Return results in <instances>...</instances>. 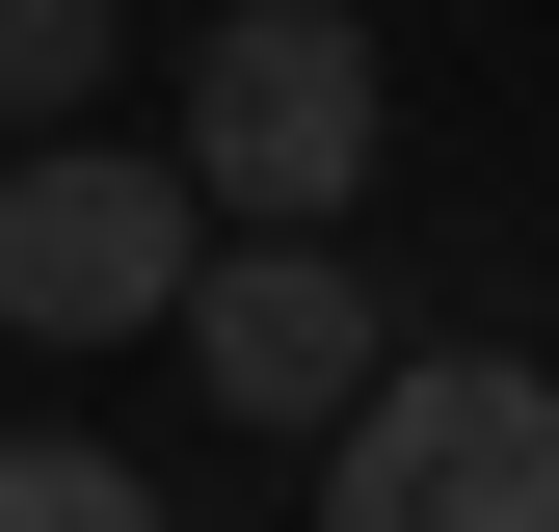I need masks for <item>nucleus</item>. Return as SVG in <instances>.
<instances>
[{
    "label": "nucleus",
    "mask_w": 559,
    "mask_h": 532,
    "mask_svg": "<svg viewBox=\"0 0 559 532\" xmlns=\"http://www.w3.org/2000/svg\"><path fill=\"white\" fill-rule=\"evenodd\" d=\"M214 293V186L160 160V133H53V160H0V319L27 347H133V319Z\"/></svg>",
    "instance_id": "obj_3"
},
{
    "label": "nucleus",
    "mask_w": 559,
    "mask_h": 532,
    "mask_svg": "<svg viewBox=\"0 0 559 532\" xmlns=\"http://www.w3.org/2000/svg\"><path fill=\"white\" fill-rule=\"evenodd\" d=\"M320 532H559V373L533 347H400L320 426Z\"/></svg>",
    "instance_id": "obj_2"
},
{
    "label": "nucleus",
    "mask_w": 559,
    "mask_h": 532,
    "mask_svg": "<svg viewBox=\"0 0 559 532\" xmlns=\"http://www.w3.org/2000/svg\"><path fill=\"white\" fill-rule=\"evenodd\" d=\"M81 81H107V0H0V133H27V160L81 133Z\"/></svg>",
    "instance_id": "obj_6"
},
{
    "label": "nucleus",
    "mask_w": 559,
    "mask_h": 532,
    "mask_svg": "<svg viewBox=\"0 0 559 532\" xmlns=\"http://www.w3.org/2000/svg\"><path fill=\"white\" fill-rule=\"evenodd\" d=\"M187 373H214V426H346V399L400 373V293L346 240H214V293H187Z\"/></svg>",
    "instance_id": "obj_4"
},
{
    "label": "nucleus",
    "mask_w": 559,
    "mask_h": 532,
    "mask_svg": "<svg viewBox=\"0 0 559 532\" xmlns=\"http://www.w3.org/2000/svg\"><path fill=\"white\" fill-rule=\"evenodd\" d=\"M0 532H187L133 452H81V426H0Z\"/></svg>",
    "instance_id": "obj_5"
},
{
    "label": "nucleus",
    "mask_w": 559,
    "mask_h": 532,
    "mask_svg": "<svg viewBox=\"0 0 559 532\" xmlns=\"http://www.w3.org/2000/svg\"><path fill=\"white\" fill-rule=\"evenodd\" d=\"M160 160L214 186L240 240H346V186H373V27H346V0H214Z\"/></svg>",
    "instance_id": "obj_1"
}]
</instances>
